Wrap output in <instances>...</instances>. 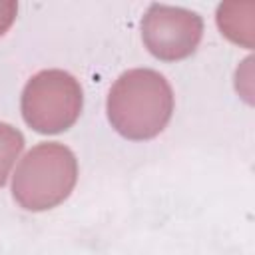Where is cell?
<instances>
[{"label":"cell","mask_w":255,"mask_h":255,"mask_svg":"<svg viewBox=\"0 0 255 255\" xmlns=\"http://www.w3.org/2000/svg\"><path fill=\"white\" fill-rule=\"evenodd\" d=\"M201 36L203 20L187 8L151 4L141 20V40L145 48L163 62H177L191 56Z\"/></svg>","instance_id":"4"},{"label":"cell","mask_w":255,"mask_h":255,"mask_svg":"<svg viewBox=\"0 0 255 255\" xmlns=\"http://www.w3.org/2000/svg\"><path fill=\"white\" fill-rule=\"evenodd\" d=\"M84 106L80 82L64 70H42L22 90V118L38 133H60L76 124Z\"/></svg>","instance_id":"3"},{"label":"cell","mask_w":255,"mask_h":255,"mask_svg":"<svg viewBox=\"0 0 255 255\" xmlns=\"http://www.w3.org/2000/svg\"><path fill=\"white\" fill-rule=\"evenodd\" d=\"M106 112L112 128L120 135L135 141L151 139L161 133L171 120V86L155 70H128L112 86Z\"/></svg>","instance_id":"1"},{"label":"cell","mask_w":255,"mask_h":255,"mask_svg":"<svg viewBox=\"0 0 255 255\" xmlns=\"http://www.w3.org/2000/svg\"><path fill=\"white\" fill-rule=\"evenodd\" d=\"M16 14H18V4L16 2H0V38L14 24Z\"/></svg>","instance_id":"6"},{"label":"cell","mask_w":255,"mask_h":255,"mask_svg":"<svg viewBox=\"0 0 255 255\" xmlns=\"http://www.w3.org/2000/svg\"><path fill=\"white\" fill-rule=\"evenodd\" d=\"M24 149V135L10 124L0 122V187L6 183L12 165Z\"/></svg>","instance_id":"5"},{"label":"cell","mask_w":255,"mask_h":255,"mask_svg":"<svg viewBox=\"0 0 255 255\" xmlns=\"http://www.w3.org/2000/svg\"><path fill=\"white\" fill-rule=\"evenodd\" d=\"M78 181V159L58 141L34 145L18 163L12 177V195L28 211H46L60 205Z\"/></svg>","instance_id":"2"}]
</instances>
